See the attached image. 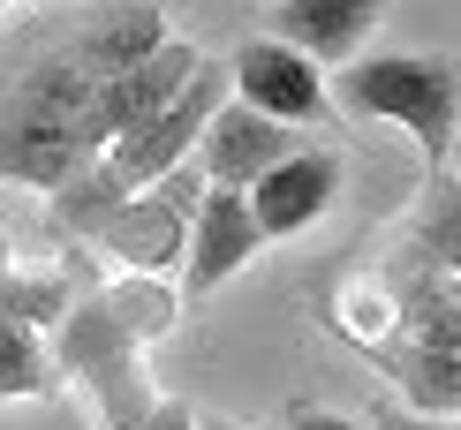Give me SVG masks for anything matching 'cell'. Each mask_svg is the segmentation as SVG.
<instances>
[{
  "label": "cell",
  "mask_w": 461,
  "mask_h": 430,
  "mask_svg": "<svg viewBox=\"0 0 461 430\" xmlns=\"http://www.w3.org/2000/svg\"><path fill=\"white\" fill-rule=\"evenodd\" d=\"M333 91V113L348 121H393L401 136H416L431 174H447L454 159V129H461V68L447 53H371L340 61L325 76Z\"/></svg>",
  "instance_id": "1"
},
{
  "label": "cell",
  "mask_w": 461,
  "mask_h": 430,
  "mask_svg": "<svg viewBox=\"0 0 461 430\" xmlns=\"http://www.w3.org/2000/svg\"><path fill=\"white\" fill-rule=\"evenodd\" d=\"M53 363H61V378H84L91 385L106 430H137L144 408L159 400V393H151V378H144V347L106 318L99 295H84L76 309L53 318Z\"/></svg>",
  "instance_id": "2"
},
{
  "label": "cell",
  "mask_w": 461,
  "mask_h": 430,
  "mask_svg": "<svg viewBox=\"0 0 461 430\" xmlns=\"http://www.w3.org/2000/svg\"><path fill=\"white\" fill-rule=\"evenodd\" d=\"M197 197H204L197 159L167 166L159 182L122 197V211L99 227V249L122 272H182V242H189V219H197Z\"/></svg>",
  "instance_id": "3"
},
{
  "label": "cell",
  "mask_w": 461,
  "mask_h": 430,
  "mask_svg": "<svg viewBox=\"0 0 461 430\" xmlns=\"http://www.w3.org/2000/svg\"><path fill=\"white\" fill-rule=\"evenodd\" d=\"M235 99V84H227V61H212V53H204L197 61V76H189V84L175 91V99H167L159 113H151V121H137L129 136H113V144L99 151V159L122 174L129 189H144V182H159L167 166H182V159H197V136H204V121H212V113Z\"/></svg>",
  "instance_id": "4"
},
{
  "label": "cell",
  "mask_w": 461,
  "mask_h": 430,
  "mask_svg": "<svg viewBox=\"0 0 461 430\" xmlns=\"http://www.w3.org/2000/svg\"><path fill=\"white\" fill-rule=\"evenodd\" d=\"M227 84L249 113L265 121H287V129H311L333 113V91H325V68L311 61L303 46H287L273 31H249L235 53H227Z\"/></svg>",
  "instance_id": "5"
},
{
  "label": "cell",
  "mask_w": 461,
  "mask_h": 430,
  "mask_svg": "<svg viewBox=\"0 0 461 430\" xmlns=\"http://www.w3.org/2000/svg\"><path fill=\"white\" fill-rule=\"evenodd\" d=\"M340 189H348V159H340V151H325V144H303V151H287L280 166H265L242 197H249V219H258L265 249H273V242L311 234L325 211L340 204Z\"/></svg>",
  "instance_id": "6"
},
{
  "label": "cell",
  "mask_w": 461,
  "mask_h": 430,
  "mask_svg": "<svg viewBox=\"0 0 461 430\" xmlns=\"http://www.w3.org/2000/svg\"><path fill=\"white\" fill-rule=\"evenodd\" d=\"M197 61H204V53L189 46V38H167V46H151L144 61H129L122 76H106L99 99L84 106V144L106 151L113 136H129L137 121H151V113H159V106L189 84V76H197Z\"/></svg>",
  "instance_id": "7"
},
{
  "label": "cell",
  "mask_w": 461,
  "mask_h": 430,
  "mask_svg": "<svg viewBox=\"0 0 461 430\" xmlns=\"http://www.w3.org/2000/svg\"><path fill=\"white\" fill-rule=\"evenodd\" d=\"M258 249H265V234H258V219H249V197H242V189H212V182H204L197 219H189V242H182V302L220 295Z\"/></svg>",
  "instance_id": "8"
},
{
  "label": "cell",
  "mask_w": 461,
  "mask_h": 430,
  "mask_svg": "<svg viewBox=\"0 0 461 430\" xmlns=\"http://www.w3.org/2000/svg\"><path fill=\"white\" fill-rule=\"evenodd\" d=\"M303 144H311L303 129L265 121V113H249L242 99H227L212 121H204V136H197V174L212 189H249L265 166H280L287 151H303Z\"/></svg>",
  "instance_id": "9"
},
{
  "label": "cell",
  "mask_w": 461,
  "mask_h": 430,
  "mask_svg": "<svg viewBox=\"0 0 461 430\" xmlns=\"http://www.w3.org/2000/svg\"><path fill=\"white\" fill-rule=\"evenodd\" d=\"M378 23H386V0H273V15H265V31L303 46L318 68L356 61Z\"/></svg>",
  "instance_id": "10"
},
{
  "label": "cell",
  "mask_w": 461,
  "mask_h": 430,
  "mask_svg": "<svg viewBox=\"0 0 461 430\" xmlns=\"http://www.w3.org/2000/svg\"><path fill=\"white\" fill-rule=\"evenodd\" d=\"M68 23V46L84 53L99 76H122L129 61H144L151 46H167V8L159 0H91V8H76V15H61Z\"/></svg>",
  "instance_id": "11"
},
{
  "label": "cell",
  "mask_w": 461,
  "mask_h": 430,
  "mask_svg": "<svg viewBox=\"0 0 461 430\" xmlns=\"http://www.w3.org/2000/svg\"><path fill=\"white\" fill-rule=\"evenodd\" d=\"M99 302L137 347L167 340V332L182 325V287H167V272H122L113 287H99Z\"/></svg>",
  "instance_id": "12"
},
{
  "label": "cell",
  "mask_w": 461,
  "mask_h": 430,
  "mask_svg": "<svg viewBox=\"0 0 461 430\" xmlns=\"http://www.w3.org/2000/svg\"><path fill=\"white\" fill-rule=\"evenodd\" d=\"M61 363H53V340L23 318H0V408L8 400H53L61 393Z\"/></svg>",
  "instance_id": "13"
},
{
  "label": "cell",
  "mask_w": 461,
  "mask_h": 430,
  "mask_svg": "<svg viewBox=\"0 0 461 430\" xmlns=\"http://www.w3.org/2000/svg\"><path fill=\"white\" fill-rule=\"evenodd\" d=\"M46 197H53V227H61V234H76V242H99V227L122 211L129 182H122L106 159H91L84 174H68V182H61V189H46Z\"/></svg>",
  "instance_id": "14"
},
{
  "label": "cell",
  "mask_w": 461,
  "mask_h": 430,
  "mask_svg": "<svg viewBox=\"0 0 461 430\" xmlns=\"http://www.w3.org/2000/svg\"><path fill=\"white\" fill-rule=\"evenodd\" d=\"M137 430H197V408H189V400H151Z\"/></svg>",
  "instance_id": "15"
},
{
  "label": "cell",
  "mask_w": 461,
  "mask_h": 430,
  "mask_svg": "<svg viewBox=\"0 0 461 430\" xmlns=\"http://www.w3.org/2000/svg\"><path fill=\"white\" fill-rule=\"evenodd\" d=\"M378 430H461V416H416V408H386Z\"/></svg>",
  "instance_id": "16"
},
{
  "label": "cell",
  "mask_w": 461,
  "mask_h": 430,
  "mask_svg": "<svg viewBox=\"0 0 461 430\" xmlns=\"http://www.w3.org/2000/svg\"><path fill=\"white\" fill-rule=\"evenodd\" d=\"M280 430H356L348 416H333V408H287Z\"/></svg>",
  "instance_id": "17"
},
{
  "label": "cell",
  "mask_w": 461,
  "mask_h": 430,
  "mask_svg": "<svg viewBox=\"0 0 461 430\" xmlns=\"http://www.w3.org/2000/svg\"><path fill=\"white\" fill-rule=\"evenodd\" d=\"M197 430H249V423H227V416H197Z\"/></svg>",
  "instance_id": "18"
},
{
  "label": "cell",
  "mask_w": 461,
  "mask_h": 430,
  "mask_svg": "<svg viewBox=\"0 0 461 430\" xmlns=\"http://www.w3.org/2000/svg\"><path fill=\"white\" fill-rule=\"evenodd\" d=\"M0 8H8V0H0Z\"/></svg>",
  "instance_id": "19"
}]
</instances>
